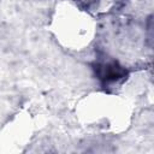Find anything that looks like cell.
I'll list each match as a JSON object with an SVG mask.
<instances>
[{
  "label": "cell",
  "mask_w": 154,
  "mask_h": 154,
  "mask_svg": "<svg viewBox=\"0 0 154 154\" xmlns=\"http://www.w3.org/2000/svg\"><path fill=\"white\" fill-rule=\"evenodd\" d=\"M97 75L105 82H114L125 76V70L116 63H107L97 66Z\"/></svg>",
  "instance_id": "1"
}]
</instances>
